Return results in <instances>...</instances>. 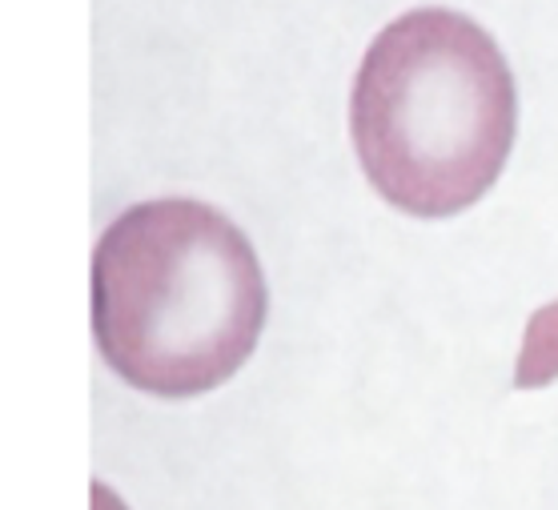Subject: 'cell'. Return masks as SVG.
<instances>
[{
	"mask_svg": "<svg viewBox=\"0 0 558 510\" xmlns=\"http://www.w3.org/2000/svg\"><path fill=\"white\" fill-rule=\"evenodd\" d=\"M519 133V85L478 21L414 9L381 28L357 64L350 137L369 190L410 217L483 202Z\"/></svg>",
	"mask_w": 558,
	"mask_h": 510,
	"instance_id": "7a4b0ae2",
	"label": "cell"
},
{
	"mask_svg": "<svg viewBox=\"0 0 558 510\" xmlns=\"http://www.w3.org/2000/svg\"><path fill=\"white\" fill-rule=\"evenodd\" d=\"M266 274L221 209L129 205L93 250V338L133 390L197 398L242 371L266 330Z\"/></svg>",
	"mask_w": 558,
	"mask_h": 510,
	"instance_id": "6da1fadb",
	"label": "cell"
},
{
	"mask_svg": "<svg viewBox=\"0 0 558 510\" xmlns=\"http://www.w3.org/2000/svg\"><path fill=\"white\" fill-rule=\"evenodd\" d=\"M558 374V302L538 309L526 326V342L519 357V386H546Z\"/></svg>",
	"mask_w": 558,
	"mask_h": 510,
	"instance_id": "3957f363",
	"label": "cell"
}]
</instances>
